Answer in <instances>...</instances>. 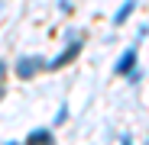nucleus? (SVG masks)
Here are the masks:
<instances>
[{
    "instance_id": "1",
    "label": "nucleus",
    "mask_w": 149,
    "mask_h": 145,
    "mask_svg": "<svg viewBox=\"0 0 149 145\" xmlns=\"http://www.w3.org/2000/svg\"><path fill=\"white\" fill-rule=\"evenodd\" d=\"M81 48H84V32L68 29V32H65V48H62L55 58H49V61H45V71H62L65 65H71L74 58L81 55Z\"/></svg>"
},
{
    "instance_id": "2",
    "label": "nucleus",
    "mask_w": 149,
    "mask_h": 145,
    "mask_svg": "<svg viewBox=\"0 0 149 145\" xmlns=\"http://www.w3.org/2000/svg\"><path fill=\"white\" fill-rule=\"evenodd\" d=\"M39 71H45V58H42V55H23V58H16V65H13V74H16L19 81H33Z\"/></svg>"
},
{
    "instance_id": "3",
    "label": "nucleus",
    "mask_w": 149,
    "mask_h": 145,
    "mask_svg": "<svg viewBox=\"0 0 149 145\" xmlns=\"http://www.w3.org/2000/svg\"><path fill=\"white\" fill-rule=\"evenodd\" d=\"M136 58H139V45L133 42L130 48H123V55L117 58V65H113V74H120V78H130V74H133V68H136Z\"/></svg>"
},
{
    "instance_id": "4",
    "label": "nucleus",
    "mask_w": 149,
    "mask_h": 145,
    "mask_svg": "<svg viewBox=\"0 0 149 145\" xmlns=\"http://www.w3.org/2000/svg\"><path fill=\"white\" fill-rule=\"evenodd\" d=\"M23 145H55V135H52V129H33Z\"/></svg>"
},
{
    "instance_id": "5",
    "label": "nucleus",
    "mask_w": 149,
    "mask_h": 145,
    "mask_svg": "<svg viewBox=\"0 0 149 145\" xmlns=\"http://www.w3.org/2000/svg\"><path fill=\"white\" fill-rule=\"evenodd\" d=\"M133 10H136V0H123V3L117 7V13H113V26H123V23L130 19Z\"/></svg>"
},
{
    "instance_id": "6",
    "label": "nucleus",
    "mask_w": 149,
    "mask_h": 145,
    "mask_svg": "<svg viewBox=\"0 0 149 145\" xmlns=\"http://www.w3.org/2000/svg\"><path fill=\"white\" fill-rule=\"evenodd\" d=\"M7 74H10V65L0 58V100H3V93H7Z\"/></svg>"
},
{
    "instance_id": "7",
    "label": "nucleus",
    "mask_w": 149,
    "mask_h": 145,
    "mask_svg": "<svg viewBox=\"0 0 149 145\" xmlns=\"http://www.w3.org/2000/svg\"><path fill=\"white\" fill-rule=\"evenodd\" d=\"M65 119H68V107L62 103V107H58V113H55V126H58V123H65Z\"/></svg>"
},
{
    "instance_id": "8",
    "label": "nucleus",
    "mask_w": 149,
    "mask_h": 145,
    "mask_svg": "<svg viewBox=\"0 0 149 145\" xmlns=\"http://www.w3.org/2000/svg\"><path fill=\"white\" fill-rule=\"evenodd\" d=\"M7 145H19V142H7Z\"/></svg>"
}]
</instances>
